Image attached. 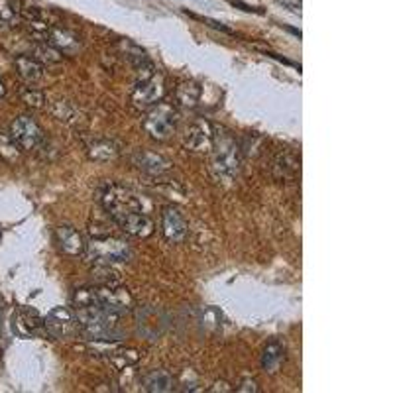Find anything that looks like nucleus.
I'll use <instances>...</instances> for the list:
<instances>
[{"label": "nucleus", "mask_w": 393, "mask_h": 393, "mask_svg": "<svg viewBox=\"0 0 393 393\" xmlns=\"http://www.w3.org/2000/svg\"><path fill=\"white\" fill-rule=\"evenodd\" d=\"M101 199L102 207L107 209L110 219L116 214H124V212H146L147 214V210L152 207L144 195H138L136 191L119 183H110L102 193Z\"/></svg>", "instance_id": "obj_1"}, {"label": "nucleus", "mask_w": 393, "mask_h": 393, "mask_svg": "<svg viewBox=\"0 0 393 393\" xmlns=\"http://www.w3.org/2000/svg\"><path fill=\"white\" fill-rule=\"evenodd\" d=\"M87 258L92 264H124L132 260V248L126 240L116 236H102L95 238L91 242H87V250H85Z\"/></svg>", "instance_id": "obj_2"}, {"label": "nucleus", "mask_w": 393, "mask_h": 393, "mask_svg": "<svg viewBox=\"0 0 393 393\" xmlns=\"http://www.w3.org/2000/svg\"><path fill=\"white\" fill-rule=\"evenodd\" d=\"M212 159H210V167L212 174L219 179H232L234 175L240 171L242 165V152L236 140L232 136H214V144H212Z\"/></svg>", "instance_id": "obj_3"}, {"label": "nucleus", "mask_w": 393, "mask_h": 393, "mask_svg": "<svg viewBox=\"0 0 393 393\" xmlns=\"http://www.w3.org/2000/svg\"><path fill=\"white\" fill-rule=\"evenodd\" d=\"M177 128V112L174 107L157 102V107L150 109L144 116V130L157 142H165L175 134Z\"/></svg>", "instance_id": "obj_4"}, {"label": "nucleus", "mask_w": 393, "mask_h": 393, "mask_svg": "<svg viewBox=\"0 0 393 393\" xmlns=\"http://www.w3.org/2000/svg\"><path fill=\"white\" fill-rule=\"evenodd\" d=\"M10 136L20 150H36L44 142V132L32 116H18L10 124Z\"/></svg>", "instance_id": "obj_5"}, {"label": "nucleus", "mask_w": 393, "mask_h": 393, "mask_svg": "<svg viewBox=\"0 0 393 393\" xmlns=\"http://www.w3.org/2000/svg\"><path fill=\"white\" fill-rule=\"evenodd\" d=\"M44 329L49 334H54L55 339H67L75 332H79L75 311L67 309V307H55L54 311L47 313V317L44 319Z\"/></svg>", "instance_id": "obj_6"}, {"label": "nucleus", "mask_w": 393, "mask_h": 393, "mask_svg": "<svg viewBox=\"0 0 393 393\" xmlns=\"http://www.w3.org/2000/svg\"><path fill=\"white\" fill-rule=\"evenodd\" d=\"M164 92V77L162 75H150L136 85V89L132 92V102L138 109H147V107L157 104V101H162Z\"/></svg>", "instance_id": "obj_7"}, {"label": "nucleus", "mask_w": 393, "mask_h": 393, "mask_svg": "<svg viewBox=\"0 0 393 393\" xmlns=\"http://www.w3.org/2000/svg\"><path fill=\"white\" fill-rule=\"evenodd\" d=\"M97 297L101 307H104L107 311L114 313L119 317H124L132 311L134 301L130 297V293L126 289H122L120 285L116 287H97Z\"/></svg>", "instance_id": "obj_8"}, {"label": "nucleus", "mask_w": 393, "mask_h": 393, "mask_svg": "<svg viewBox=\"0 0 393 393\" xmlns=\"http://www.w3.org/2000/svg\"><path fill=\"white\" fill-rule=\"evenodd\" d=\"M112 220L126 234L134 238H147L154 232V220L150 219L146 212H124V214L112 217Z\"/></svg>", "instance_id": "obj_9"}, {"label": "nucleus", "mask_w": 393, "mask_h": 393, "mask_svg": "<svg viewBox=\"0 0 393 393\" xmlns=\"http://www.w3.org/2000/svg\"><path fill=\"white\" fill-rule=\"evenodd\" d=\"M183 144L187 150L202 154V152H210L212 144H214V134L207 122H193L187 128L183 138Z\"/></svg>", "instance_id": "obj_10"}, {"label": "nucleus", "mask_w": 393, "mask_h": 393, "mask_svg": "<svg viewBox=\"0 0 393 393\" xmlns=\"http://www.w3.org/2000/svg\"><path fill=\"white\" fill-rule=\"evenodd\" d=\"M55 240H57L59 250L64 254H67V256H83L85 250H87V240L73 226H59V229L55 230Z\"/></svg>", "instance_id": "obj_11"}, {"label": "nucleus", "mask_w": 393, "mask_h": 393, "mask_svg": "<svg viewBox=\"0 0 393 393\" xmlns=\"http://www.w3.org/2000/svg\"><path fill=\"white\" fill-rule=\"evenodd\" d=\"M162 226H164V234L169 242L179 244L183 242L187 236V222H185L183 214L174 207H167L164 210V219H162Z\"/></svg>", "instance_id": "obj_12"}, {"label": "nucleus", "mask_w": 393, "mask_h": 393, "mask_svg": "<svg viewBox=\"0 0 393 393\" xmlns=\"http://www.w3.org/2000/svg\"><path fill=\"white\" fill-rule=\"evenodd\" d=\"M134 164L138 165V169H142L144 174L152 175V177H162L171 169V164L159 154L154 152H138L134 156Z\"/></svg>", "instance_id": "obj_13"}, {"label": "nucleus", "mask_w": 393, "mask_h": 393, "mask_svg": "<svg viewBox=\"0 0 393 393\" xmlns=\"http://www.w3.org/2000/svg\"><path fill=\"white\" fill-rule=\"evenodd\" d=\"M14 329L18 330L22 337H36L44 332V319L34 309H20L14 319Z\"/></svg>", "instance_id": "obj_14"}, {"label": "nucleus", "mask_w": 393, "mask_h": 393, "mask_svg": "<svg viewBox=\"0 0 393 393\" xmlns=\"http://www.w3.org/2000/svg\"><path fill=\"white\" fill-rule=\"evenodd\" d=\"M46 44L54 46L55 49L61 52V54H69V55H73L75 52H79V47H81L79 37L75 36L73 32L64 30V28H52Z\"/></svg>", "instance_id": "obj_15"}, {"label": "nucleus", "mask_w": 393, "mask_h": 393, "mask_svg": "<svg viewBox=\"0 0 393 393\" xmlns=\"http://www.w3.org/2000/svg\"><path fill=\"white\" fill-rule=\"evenodd\" d=\"M16 71L22 77V81H26L28 85H36L44 79V65L37 61L36 57H28V55H18L16 57Z\"/></svg>", "instance_id": "obj_16"}, {"label": "nucleus", "mask_w": 393, "mask_h": 393, "mask_svg": "<svg viewBox=\"0 0 393 393\" xmlns=\"http://www.w3.org/2000/svg\"><path fill=\"white\" fill-rule=\"evenodd\" d=\"M174 375L169 374L167 370H152L142 377V385L146 392L152 393H165L174 389Z\"/></svg>", "instance_id": "obj_17"}, {"label": "nucleus", "mask_w": 393, "mask_h": 393, "mask_svg": "<svg viewBox=\"0 0 393 393\" xmlns=\"http://www.w3.org/2000/svg\"><path fill=\"white\" fill-rule=\"evenodd\" d=\"M285 360V348L282 342H277V340H272L267 346H265L264 354H262V368H264V372L267 374H275L279 366L284 364Z\"/></svg>", "instance_id": "obj_18"}, {"label": "nucleus", "mask_w": 393, "mask_h": 393, "mask_svg": "<svg viewBox=\"0 0 393 393\" xmlns=\"http://www.w3.org/2000/svg\"><path fill=\"white\" fill-rule=\"evenodd\" d=\"M95 275V284L99 287H116L122 284V275L109 264H97L92 270Z\"/></svg>", "instance_id": "obj_19"}, {"label": "nucleus", "mask_w": 393, "mask_h": 393, "mask_svg": "<svg viewBox=\"0 0 393 393\" xmlns=\"http://www.w3.org/2000/svg\"><path fill=\"white\" fill-rule=\"evenodd\" d=\"M89 156L97 162H109L119 156V150L110 140H95L89 144Z\"/></svg>", "instance_id": "obj_20"}, {"label": "nucleus", "mask_w": 393, "mask_h": 393, "mask_svg": "<svg viewBox=\"0 0 393 393\" xmlns=\"http://www.w3.org/2000/svg\"><path fill=\"white\" fill-rule=\"evenodd\" d=\"M199 97H201V89L195 83H183L177 91V101L181 102L183 107H195Z\"/></svg>", "instance_id": "obj_21"}, {"label": "nucleus", "mask_w": 393, "mask_h": 393, "mask_svg": "<svg viewBox=\"0 0 393 393\" xmlns=\"http://www.w3.org/2000/svg\"><path fill=\"white\" fill-rule=\"evenodd\" d=\"M18 144L12 140V136H10V132L6 134L4 130H0V154H2V157L4 159H8V162H14V159H18L20 152Z\"/></svg>", "instance_id": "obj_22"}, {"label": "nucleus", "mask_w": 393, "mask_h": 393, "mask_svg": "<svg viewBox=\"0 0 393 393\" xmlns=\"http://www.w3.org/2000/svg\"><path fill=\"white\" fill-rule=\"evenodd\" d=\"M18 18V2L16 0H0V22L14 24Z\"/></svg>", "instance_id": "obj_23"}, {"label": "nucleus", "mask_w": 393, "mask_h": 393, "mask_svg": "<svg viewBox=\"0 0 393 393\" xmlns=\"http://www.w3.org/2000/svg\"><path fill=\"white\" fill-rule=\"evenodd\" d=\"M22 101L26 102L28 107H32V109H42L46 99H44V92L36 91L34 87H28V89L22 91Z\"/></svg>", "instance_id": "obj_24"}, {"label": "nucleus", "mask_w": 393, "mask_h": 393, "mask_svg": "<svg viewBox=\"0 0 393 393\" xmlns=\"http://www.w3.org/2000/svg\"><path fill=\"white\" fill-rule=\"evenodd\" d=\"M37 57L42 61H47V64H57L61 61V52H57L54 46H40L37 47Z\"/></svg>", "instance_id": "obj_25"}, {"label": "nucleus", "mask_w": 393, "mask_h": 393, "mask_svg": "<svg viewBox=\"0 0 393 393\" xmlns=\"http://www.w3.org/2000/svg\"><path fill=\"white\" fill-rule=\"evenodd\" d=\"M238 392H254L256 393L258 392V384L254 382V380H244L242 382V385L240 387H236Z\"/></svg>", "instance_id": "obj_26"}, {"label": "nucleus", "mask_w": 393, "mask_h": 393, "mask_svg": "<svg viewBox=\"0 0 393 393\" xmlns=\"http://www.w3.org/2000/svg\"><path fill=\"white\" fill-rule=\"evenodd\" d=\"M6 97V87H4V83L0 81V99H4Z\"/></svg>", "instance_id": "obj_27"}]
</instances>
